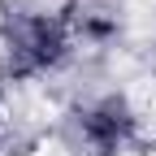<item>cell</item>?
<instances>
[{
    "label": "cell",
    "instance_id": "1",
    "mask_svg": "<svg viewBox=\"0 0 156 156\" xmlns=\"http://www.w3.org/2000/svg\"><path fill=\"white\" fill-rule=\"evenodd\" d=\"M69 48V35L65 22H52V17H26L17 22L13 30V56H17V69H44L56 65Z\"/></svg>",
    "mask_w": 156,
    "mask_h": 156
},
{
    "label": "cell",
    "instance_id": "2",
    "mask_svg": "<svg viewBox=\"0 0 156 156\" xmlns=\"http://www.w3.org/2000/svg\"><path fill=\"white\" fill-rule=\"evenodd\" d=\"M83 130H87V139L100 152H117V143L130 134V113H126L122 100H104V104H95L83 117Z\"/></svg>",
    "mask_w": 156,
    "mask_h": 156
}]
</instances>
